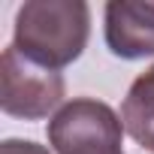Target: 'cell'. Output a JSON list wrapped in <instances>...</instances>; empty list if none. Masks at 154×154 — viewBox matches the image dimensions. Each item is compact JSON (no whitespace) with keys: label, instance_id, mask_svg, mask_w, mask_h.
I'll return each instance as SVG.
<instances>
[{"label":"cell","instance_id":"2","mask_svg":"<svg viewBox=\"0 0 154 154\" xmlns=\"http://www.w3.org/2000/svg\"><path fill=\"white\" fill-rule=\"evenodd\" d=\"M121 115L94 97H75L63 103L48 121V145L54 154H124Z\"/></svg>","mask_w":154,"mask_h":154},{"label":"cell","instance_id":"7","mask_svg":"<svg viewBox=\"0 0 154 154\" xmlns=\"http://www.w3.org/2000/svg\"><path fill=\"white\" fill-rule=\"evenodd\" d=\"M139 145H142V148H148V151L154 154V127H151V130H148V133L139 139Z\"/></svg>","mask_w":154,"mask_h":154},{"label":"cell","instance_id":"6","mask_svg":"<svg viewBox=\"0 0 154 154\" xmlns=\"http://www.w3.org/2000/svg\"><path fill=\"white\" fill-rule=\"evenodd\" d=\"M0 154H51L45 145H36L30 139H6L0 145Z\"/></svg>","mask_w":154,"mask_h":154},{"label":"cell","instance_id":"5","mask_svg":"<svg viewBox=\"0 0 154 154\" xmlns=\"http://www.w3.org/2000/svg\"><path fill=\"white\" fill-rule=\"evenodd\" d=\"M121 121H124V130L136 142L154 127V63L130 85L121 103Z\"/></svg>","mask_w":154,"mask_h":154},{"label":"cell","instance_id":"1","mask_svg":"<svg viewBox=\"0 0 154 154\" xmlns=\"http://www.w3.org/2000/svg\"><path fill=\"white\" fill-rule=\"evenodd\" d=\"M91 36V6L85 0H27L15 12L12 45L45 69L79 60Z\"/></svg>","mask_w":154,"mask_h":154},{"label":"cell","instance_id":"4","mask_svg":"<svg viewBox=\"0 0 154 154\" xmlns=\"http://www.w3.org/2000/svg\"><path fill=\"white\" fill-rule=\"evenodd\" d=\"M106 45L121 60L154 54V0H112L103 9Z\"/></svg>","mask_w":154,"mask_h":154},{"label":"cell","instance_id":"3","mask_svg":"<svg viewBox=\"0 0 154 154\" xmlns=\"http://www.w3.org/2000/svg\"><path fill=\"white\" fill-rule=\"evenodd\" d=\"M66 94L63 75L27 60L15 45L0 57V109L12 118L39 121L60 109Z\"/></svg>","mask_w":154,"mask_h":154}]
</instances>
